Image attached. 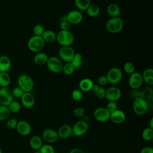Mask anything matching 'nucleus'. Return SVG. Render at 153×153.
<instances>
[{"mask_svg": "<svg viewBox=\"0 0 153 153\" xmlns=\"http://www.w3.org/2000/svg\"><path fill=\"white\" fill-rule=\"evenodd\" d=\"M124 27V22L120 17H111L106 23L107 30L112 33H117L120 32Z\"/></svg>", "mask_w": 153, "mask_h": 153, "instance_id": "nucleus-1", "label": "nucleus"}, {"mask_svg": "<svg viewBox=\"0 0 153 153\" xmlns=\"http://www.w3.org/2000/svg\"><path fill=\"white\" fill-rule=\"evenodd\" d=\"M56 41L62 46H71L74 41V36L69 30H60L56 34Z\"/></svg>", "mask_w": 153, "mask_h": 153, "instance_id": "nucleus-2", "label": "nucleus"}, {"mask_svg": "<svg viewBox=\"0 0 153 153\" xmlns=\"http://www.w3.org/2000/svg\"><path fill=\"white\" fill-rule=\"evenodd\" d=\"M45 42L41 36L33 35L27 41V47L29 50L34 53H38L43 49Z\"/></svg>", "mask_w": 153, "mask_h": 153, "instance_id": "nucleus-3", "label": "nucleus"}, {"mask_svg": "<svg viewBox=\"0 0 153 153\" xmlns=\"http://www.w3.org/2000/svg\"><path fill=\"white\" fill-rule=\"evenodd\" d=\"M18 87H19L24 92H30L34 85L33 79L27 74L20 75L17 81Z\"/></svg>", "mask_w": 153, "mask_h": 153, "instance_id": "nucleus-4", "label": "nucleus"}, {"mask_svg": "<svg viewBox=\"0 0 153 153\" xmlns=\"http://www.w3.org/2000/svg\"><path fill=\"white\" fill-rule=\"evenodd\" d=\"M133 110L137 115H144L148 110L147 100L141 97L134 99L133 103Z\"/></svg>", "mask_w": 153, "mask_h": 153, "instance_id": "nucleus-5", "label": "nucleus"}, {"mask_svg": "<svg viewBox=\"0 0 153 153\" xmlns=\"http://www.w3.org/2000/svg\"><path fill=\"white\" fill-rule=\"evenodd\" d=\"M106 76L108 79V83L116 84L121 81L123 78V72L120 68L114 67L108 71Z\"/></svg>", "mask_w": 153, "mask_h": 153, "instance_id": "nucleus-6", "label": "nucleus"}, {"mask_svg": "<svg viewBox=\"0 0 153 153\" xmlns=\"http://www.w3.org/2000/svg\"><path fill=\"white\" fill-rule=\"evenodd\" d=\"M46 65L49 71L53 73H60L62 71L63 64L62 60L56 56L48 57Z\"/></svg>", "mask_w": 153, "mask_h": 153, "instance_id": "nucleus-7", "label": "nucleus"}, {"mask_svg": "<svg viewBox=\"0 0 153 153\" xmlns=\"http://www.w3.org/2000/svg\"><path fill=\"white\" fill-rule=\"evenodd\" d=\"M75 54V50L71 46H62L59 51L60 59L66 63L71 62Z\"/></svg>", "mask_w": 153, "mask_h": 153, "instance_id": "nucleus-8", "label": "nucleus"}, {"mask_svg": "<svg viewBox=\"0 0 153 153\" xmlns=\"http://www.w3.org/2000/svg\"><path fill=\"white\" fill-rule=\"evenodd\" d=\"M13 100L14 97L11 89L8 87L0 88V105L8 106Z\"/></svg>", "mask_w": 153, "mask_h": 153, "instance_id": "nucleus-9", "label": "nucleus"}, {"mask_svg": "<svg viewBox=\"0 0 153 153\" xmlns=\"http://www.w3.org/2000/svg\"><path fill=\"white\" fill-rule=\"evenodd\" d=\"M88 129L87 122L84 120H79L75 123L72 127V134L79 137L84 135Z\"/></svg>", "mask_w": 153, "mask_h": 153, "instance_id": "nucleus-10", "label": "nucleus"}, {"mask_svg": "<svg viewBox=\"0 0 153 153\" xmlns=\"http://www.w3.org/2000/svg\"><path fill=\"white\" fill-rule=\"evenodd\" d=\"M143 80L142 76L139 72H134L130 75L128 79V84L129 86L132 89H137L139 88L143 84Z\"/></svg>", "mask_w": 153, "mask_h": 153, "instance_id": "nucleus-11", "label": "nucleus"}, {"mask_svg": "<svg viewBox=\"0 0 153 153\" xmlns=\"http://www.w3.org/2000/svg\"><path fill=\"white\" fill-rule=\"evenodd\" d=\"M121 91L117 87H111L106 90L105 98L109 101L116 102L121 97Z\"/></svg>", "mask_w": 153, "mask_h": 153, "instance_id": "nucleus-12", "label": "nucleus"}, {"mask_svg": "<svg viewBox=\"0 0 153 153\" xmlns=\"http://www.w3.org/2000/svg\"><path fill=\"white\" fill-rule=\"evenodd\" d=\"M93 116L96 120L99 122H106L110 119V113L106 108H98L93 112Z\"/></svg>", "mask_w": 153, "mask_h": 153, "instance_id": "nucleus-13", "label": "nucleus"}, {"mask_svg": "<svg viewBox=\"0 0 153 153\" xmlns=\"http://www.w3.org/2000/svg\"><path fill=\"white\" fill-rule=\"evenodd\" d=\"M66 19L70 24L76 25L82 22L83 19V16L79 11L72 10L68 13Z\"/></svg>", "mask_w": 153, "mask_h": 153, "instance_id": "nucleus-14", "label": "nucleus"}, {"mask_svg": "<svg viewBox=\"0 0 153 153\" xmlns=\"http://www.w3.org/2000/svg\"><path fill=\"white\" fill-rule=\"evenodd\" d=\"M16 129L19 134L23 136L29 135L32 130L30 124L24 120L18 121Z\"/></svg>", "mask_w": 153, "mask_h": 153, "instance_id": "nucleus-15", "label": "nucleus"}, {"mask_svg": "<svg viewBox=\"0 0 153 153\" xmlns=\"http://www.w3.org/2000/svg\"><path fill=\"white\" fill-rule=\"evenodd\" d=\"M42 139L48 143H54L59 139L57 132L51 128L45 129L42 133Z\"/></svg>", "mask_w": 153, "mask_h": 153, "instance_id": "nucleus-16", "label": "nucleus"}, {"mask_svg": "<svg viewBox=\"0 0 153 153\" xmlns=\"http://www.w3.org/2000/svg\"><path fill=\"white\" fill-rule=\"evenodd\" d=\"M22 105L26 108H32L35 103V97L30 92H25L20 98Z\"/></svg>", "mask_w": 153, "mask_h": 153, "instance_id": "nucleus-17", "label": "nucleus"}, {"mask_svg": "<svg viewBox=\"0 0 153 153\" xmlns=\"http://www.w3.org/2000/svg\"><path fill=\"white\" fill-rule=\"evenodd\" d=\"M126 118V114L120 109H117L110 114V120L115 124L123 123Z\"/></svg>", "mask_w": 153, "mask_h": 153, "instance_id": "nucleus-18", "label": "nucleus"}, {"mask_svg": "<svg viewBox=\"0 0 153 153\" xmlns=\"http://www.w3.org/2000/svg\"><path fill=\"white\" fill-rule=\"evenodd\" d=\"M57 132L59 137L63 139H68L72 134V127L69 124H63L59 128Z\"/></svg>", "mask_w": 153, "mask_h": 153, "instance_id": "nucleus-19", "label": "nucleus"}, {"mask_svg": "<svg viewBox=\"0 0 153 153\" xmlns=\"http://www.w3.org/2000/svg\"><path fill=\"white\" fill-rule=\"evenodd\" d=\"M11 68V61L5 55L0 56V72H8Z\"/></svg>", "mask_w": 153, "mask_h": 153, "instance_id": "nucleus-20", "label": "nucleus"}, {"mask_svg": "<svg viewBox=\"0 0 153 153\" xmlns=\"http://www.w3.org/2000/svg\"><path fill=\"white\" fill-rule=\"evenodd\" d=\"M94 85L93 81L88 78L82 79L79 82V88L81 91H89L91 90Z\"/></svg>", "mask_w": 153, "mask_h": 153, "instance_id": "nucleus-21", "label": "nucleus"}, {"mask_svg": "<svg viewBox=\"0 0 153 153\" xmlns=\"http://www.w3.org/2000/svg\"><path fill=\"white\" fill-rule=\"evenodd\" d=\"M48 59V55L43 52L37 53L33 57L34 63L39 66L45 65Z\"/></svg>", "mask_w": 153, "mask_h": 153, "instance_id": "nucleus-22", "label": "nucleus"}, {"mask_svg": "<svg viewBox=\"0 0 153 153\" xmlns=\"http://www.w3.org/2000/svg\"><path fill=\"white\" fill-rule=\"evenodd\" d=\"M43 145L42 139L38 136H33L29 140V145L30 148L36 151L39 150Z\"/></svg>", "mask_w": 153, "mask_h": 153, "instance_id": "nucleus-23", "label": "nucleus"}, {"mask_svg": "<svg viewBox=\"0 0 153 153\" xmlns=\"http://www.w3.org/2000/svg\"><path fill=\"white\" fill-rule=\"evenodd\" d=\"M143 80L149 85H153V69L152 68L145 69L142 74Z\"/></svg>", "mask_w": 153, "mask_h": 153, "instance_id": "nucleus-24", "label": "nucleus"}, {"mask_svg": "<svg viewBox=\"0 0 153 153\" xmlns=\"http://www.w3.org/2000/svg\"><path fill=\"white\" fill-rule=\"evenodd\" d=\"M41 36L45 42L53 43L56 41V33L52 30H45Z\"/></svg>", "mask_w": 153, "mask_h": 153, "instance_id": "nucleus-25", "label": "nucleus"}, {"mask_svg": "<svg viewBox=\"0 0 153 153\" xmlns=\"http://www.w3.org/2000/svg\"><path fill=\"white\" fill-rule=\"evenodd\" d=\"M107 13L112 17H119L121 14V9L117 4H110L107 7Z\"/></svg>", "mask_w": 153, "mask_h": 153, "instance_id": "nucleus-26", "label": "nucleus"}, {"mask_svg": "<svg viewBox=\"0 0 153 153\" xmlns=\"http://www.w3.org/2000/svg\"><path fill=\"white\" fill-rule=\"evenodd\" d=\"M11 81V78L8 72H0V87H8Z\"/></svg>", "mask_w": 153, "mask_h": 153, "instance_id": "nucleus-27", "label": "nucleus"}, {"mask_svg": "<svg viewBox=\"0 0 153 153\" xmlns=\"http://www.w3.org/2000/svg\"><path fill=\"white\" fill-rule=\"evenodd\" d=\"M86 12L88 16L91 17H96L99 15L100 10L97 5L91 4L86 10Z\"/></svg>", "mask_w": 153, "mask_h": 153, "instance_id": "nucleus-28", "label": "nucleus"}, {"mask_svg": "<svg viewBox=\"0 0 153 153\" xmlns=\"http://www.w3.org/2000/svg\"><path fill=\"white\" fill-rule=\"evenodd\" d=\"M75 4L79 10L86 11L91 5V2L90 0H75Z\"/></svg>", "mask_w": 153, "mask_h": 153, "instance_id": "nucleus-29", "label": "nucleus"}, {"mask_svg": "<svg viewBox=\"0 0 153 153\" xmlns=\"http://www.w3.org/2000/svg\"><path fill=\"white\" fill-rule=\"evenodd\" d=\"M10 111L8 106L0 105V121H5L10 115Z\"/></svg>", "mask_w": 153, "mask_h": 153, "instance_id": "nucleus-30", "label": "nucleus"}, {"mask_svg": "<svg viewBox=\"0 0 153 153\" xmlns=\"http://www.w3.org/2000/svg\"><path fill=\"white\" fill-rule=\"evenodd\" d=\"M142 137L146 141H151L153 139V129L148 127L143 129L142 133Z\"/></svg>", "mask_w": 153, "mask_h": 153, "instance_id": "nucleus-31", "label": "nucleus"}, {"mask_svg": "<svg viewBox=\"0 0 153 153\" xmlns=\"http://www.w3.org/2000/svg\"><path fill=\"white\" fill-rule=\"evenodd\" d=\"M82 57L81 54L79 53H75L74 56V58L71 61V63L75 69L79 68L82 65Z\"/></svg>", "mask_w": 153, "mask_h": 153, "instance_id": "nucleus-32", "label": "nucleus"}, {"mask_svg": "<svg viewBox=\"0 0 153 153\" xmlns=\"http://www.w3.org/2000/svg\"><path fill=\"white\" fill-rule=\"evenodd\" d=\"M75 68L71 62H67L63 66L62 71L66 75H71L74 74Z\"/></svg>", "mask_w": 153, "mask_h": 153, "instance_id": "nucleus-33", "label": "nucleus"}, {"mask_svg": "<svg viewBox=\"0 0 153 153\" xmlns=\"http://www.w3.org/2000/svg\"><path fill=\"white\" fill-rule=\"evenodd\" d=\"M8 107L11 113H17L20 111L21 105L19 102L16 100H13L8 105Z\"/></svg>", "mask_w": 153, "mask_h": 153, "instance_id": "nucleus-34", "label": "nucleus"}, {"mask_svg": "<svg viewBox=\"0 0 153 153\" xmlns=\"http://www.w3.org/2000/svg\"><path fill=\"white\" fill-rule=\"evenodd\" d=\"M142 94V97L145 100H149L152 97L153 90L151 87H145L142 91H141Z\"/></svg>", "mask_w": 153, "mask_h": 153, "instance_id": "nucleus-35", "label": "nucleus"}, {"mask_svg": "<svg viewBox=\"0 0 153 153\" xmlns=\"http://www.w3.org/2000/svg\"><path fill=\"white\" fill-rule=\"evenodd\" d=\"M94 93V94L96 97L98 99H104L105 98V95H106V90L103 87L99 85L98 87L93 91Z\"/></svg>", "mask_w": 153, "mask_h": 153, "instance_id": "nucleus-36", "label": "nucleus"}, {"mask_svg": "<svg viewBox=\"0 0 153 153\" xmlns=\"http://www.w3.org/2000/svg\"><path fill=\"white\" fill-rule=\"evenodd\" d=\"M124 71L128 74H131L132 73L135 72V66L134 63L130 62H126L124 65Z\"/></svg>", "mask_w": 153, "mask_h": 153, "instance_id": "nucleus-37", "label": "nucleus"}, {"mask_svg": "<svg viewBox=\"0 0 153 153\" xmlns=\"http://www.w3.org/2000/svg\"><path fill=\"white\" fill-rule=\"evenodd\" d=\"M45 29L42 25L37 24L33 27V33L35 36H42Z\"/></svg>", "mask_w": 153, "mask_h": 153, "instance_id": "nucleus-38", "label": "nucleus"}, {"mask_svg": "<svg viewBox=\"0 0 153 153\" xmlns=\"http://www.w3.org/2000/svg\"><path fill=\"white\" fill-rule=\"evenodd\" d=\"M39 150L41 153H55L54 148L53 146L49 144L42 145Z\"/></svg>", "mask_w": 153, "mask_h": 153, "instance_id": "nucleus-39", "label": "nucleus"}, {"mask_svg": "<svg viewBox=\"0 0 153 153\" xmlns=\"http://www.w3.org/2000/svg\"><path fill=\"white\" fill-rule=\"evenodd\" d=\"M72 98L75 101H79L82 99V93L80 90L75 89L72 91L71 93Z\"/></svg>", "mask_w": 153, "mask_h": 153, "instance_id": "nucleus-40", "label": "nucleus"}, {"mask_svg": "<svg viewBox=\"0 0 153 153\" xmlns=\"http://www.w3.org/2000/svg\"><path fill=\"white\" fill-rule=\"evenodd\" d=\"M73 114L75 117L78 118H82L85 115L84 109L81 107L75 108L73 111Z\"/></svg>", "mask_w": 153, "mask_h": 153, "instance_id": "nucleus-41", "label": "nucleus"}, {"mask_svg": "<svg viewBox=\"0 0 153 153\" xmlns=\"http://www.w3.org/2000/svg\"><path fill=\"white\" fill-rule=\"evenodd\" d=\"M17 123H18V121H17V119H16V118H10L9 120H8L7 121V123H6L7 127L10 130L16 129Z\"/></svg>", "mask_w": 153, "mask_h": 153, "instance_id": "nucleus-42", "label": "nucleus"}, {"mask_svg": "<svg viewBox=\"0 0 153 153\" xmlns=\"http://www.w3.org/2000/svg\"><path fill=\"white\" fill-rule=\"evenodd\" d=\"M12 91V94L13 96L16 98H21V97L22 96V95L23 94V93H25L19 87H14L13 90H11Z\"/></svg>", "mask_w": 153, "mask_h": 153, "instance_id": "nucleus-43", "label": "nucleus"}, {"mask_svg": "<svg viewBox=\"0 0 153 153\" xmlns=\"http://www.w3.org/2000/svg\"><path fill=\"white\" fill-rule=\"evenodd\" d=\"M106 109L108 111V112L111 114L117 109V104L116 102L114 101H109V102L106 105Z\"/></svg>", "mask_w": 153, "mask_h": 153, "instance_id": "nucleus-44", "label": "nucleus"}, {"mask_svg": "<svg viewBox=\"0 0 153 153\" xmlns=\"http://www.w3.org/2000/svg\"><path fill=\"white\" fill-rule=\"evenodd\" d=\"M97 82H98L99 85L102 86V87L106 85L108 83V79H107L106 75H102V76H99L98 78Z\"/></svg>", "mask_w": 153, "mask_h": 153, "instance_id": "nucleus-45", "label": "nucleus"}, {"mask_svg": "<svg viewBox=\"0 0 153 153\" xmlns=\"http://www.w3.org/2000/svg\"><path fill=\"white\" fill-rule=\"evenodd\" d=\"M71 27V24L66 20L62 21L60 24V29L62 30H69Z\"/></svg>", "mask_w": 153, "mask_h": 153, "instance_id": "nucleus-46", "label": "nucleus"}, {"mask_svg": "<svg viewBox=\"0 0 153 153\" xmlns=\"http://www.w3.org/2000/svg\"><path fill=\"white\" fill-rule=\"evenodd\" d=\"M140 153H153V148L150 146H145L141 149Z\"/></svg>", "mask_w": 153, "mask_h": 153, "instance_id": "nucleus-47", "label": "nucleus"}, {"mask_svg": "<svg viewBox=\"0 0 153 153\" xmlns=\"http://www.w3.org/2000/svg\"><path fill=\"white\" fill-rule=\"evenodd\" d=\"M69 153H84L82 150L79 148H74L72 149Z\"/></svg>", "mask_w": 153, "mask_h": 153, "instance_id": "nucleus-48", "label": "nucleus"}, {"mask_svg": "<svg viewBox=\"0 0 153 153\" xmlns=\"http://www.w3.org/2000/svg\"><path fill=\"white\" fill-rule=\"evenodd\" d=\"M149 127H150V128H151L153 129V118H151V120H150Z\"/></svg>", "mask_w": 153, "mask_h": 153, "instance_id": "nucleus-49", "label": "nucleus"}, {"mask_svg": "<svg viewBox=\"0 0 153 153\" xmlns=\"http://www.w3.org/2000/svg\"><path fill=\"white\" fill-rule=\"evenodd\" d=\"M33 153H41V152H40L39 150H36V151H35V152Z\"/></svg>", "mask_w": 153, "mask_h": 153, "instance_id": "nucleus-50", "label": "nucleus"}, {"mask_svg": "<svg viewBox=\"0 0 153 153\" xmlns=\"http://www.w3.org/2000/svg\"><path fill=\"white\" fill-rule=\"evenodd\" d=\"M0 153H2V149H1V148H0Z\"/></svg>", "mask_w": 153, "mask_h": 153, "instance_id": "nucleus-51", "label": "nucleus"}]
</instances>
